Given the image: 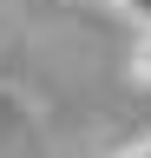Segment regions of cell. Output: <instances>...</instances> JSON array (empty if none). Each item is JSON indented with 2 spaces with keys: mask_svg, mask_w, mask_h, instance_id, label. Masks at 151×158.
Instances as JSON below:
<instances>
[{
  "mask_svg": "<svg viewBox=\"0 0 151 158\" xmlns=\"http://www.w3.org/2000/svg\"><path fill=\"white\" fill-rule=\"evenodd\" d=\"M131 79L151 86V33H138V46H131Z\"/></svg>",
  "mask_w": 151,
  "mask_h": 158,
  "instance_id": "cell-1",
  "label": "cell"
},
{
  "mask_svg": "<svg viewBox=\"0 0 151 158\" xmlns=\"http://www.w3.org/2000/svg\"><path fill=\"white\" fill-rule=\"evenodd\" d=\"M125 20H138V33H151V0H112Z\"/></svg>",
  "mask_w": 151,
  "mask_h": 158,
  "instance_id": "cell-2",
  "label": "cell"
}]
</instances>
